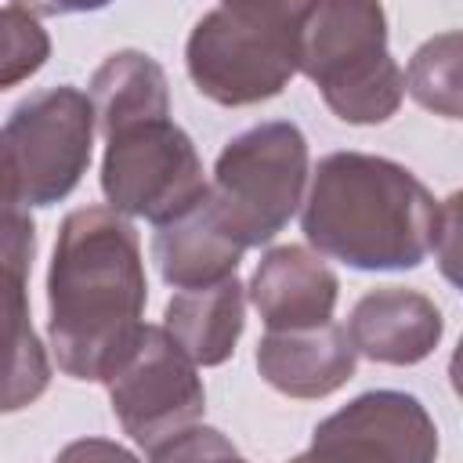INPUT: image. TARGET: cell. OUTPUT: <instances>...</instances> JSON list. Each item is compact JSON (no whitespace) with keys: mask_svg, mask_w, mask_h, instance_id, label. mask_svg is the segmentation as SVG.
Wrapping results in <instances>:
<instances>
[{"mask_svg":"<svg viewBox=\"0 0 463 463\" xmlns=\"http://www.w3.org/2000/svg\"><path fill=\"white\" fill-rule=\"evenodd\" d=\"M148 304L137 228L112 206L72 210L47 268V336L72 380H105Z\"/></svg>","mask_w":463,"mask_h":463,"instance_id":"cell-1","label":"cell"},{"mask_svg":"<svg viewBox=\"0 0 463 463\" xmlns=\"http://www.w3.org/2000/svg\"><path fill=\"white\" fill-rule=\"evenodd\" d=\"M300 203L304 239L358 271L420 268L445 217V203L409 166L369 152L322 156Z\"/></svg>","mask_w":463,"mask_h":463,"instance_id":"cell-2","label":"cell"},{"mask_svg":"<svg viewBox=\"0 0 463 463\" xmlns=\"http://www.w3.org/2000/svg\"><path fill=\"white\" fill-rule=\"evenodd\" d=\"M293 58L297 72L318 87L326 109L344 123H387L405 98L380 0H304L293 25Z\"/></svg>","mask_w":463,"mask_h":463,"instance_id":"cell-3","label":"cell"},{"mask_svg":"<svg viewBox=\"0 0 463 463\" xmlns=\"http://www.w3.org/2000/svg\"><path fill=\"white\" fill-rule=\"evenodd\" d=\"M300 4H221L206 11L184 43V69L195 90L224 109L282 94L297 76L293 25Z\"/></svg>","mask_w":463,"mask_h":463,"instance_id":"cell-4","label":"cell"},{"mask_svg":"<svg viewBox=\"0 0 463 463\" xmlns=\"http://www.w3.org/2000/svg\"><path fill=\"white\" fill-rule=\"evenodd\" d=\"M307 184V137L289 119H268L235 134L206 184V206L242 246L271 242L297 213Z\"/></svg>","mask_w":463,"mask_h":463,"instance_id":"cell-5","label":"cell"},{"mask_svg":"<svg viewBox=\"0 0 463 463\" xmlns=\"http://www.w3.org/2000/svg\"><path fill=\"white\" fill-rule=\"evenodd\" d=\"M101 192L123 217L166 224L188 213L206 195L195 141L170 116L137 119L105 134Z\"/></svg>","mask_w":463,"mask_h":463,"instance_id":"cell-6","label":"cell"},{"mask_svg":"<svg viewBox=\"0 0 463 463\" xmlns=\"http://www.w3.org/2000/svg\"><path fill=\"white\" fill-rule=\"evenodd\" d=\"M101 383L109 387V402L123 434H130L145 456H152L188 423H199L206 409L199 365L163 326L148 322L137 326Z\"/></svg>","mask_w":463,"mask_h":463,"instance_id":"cell-7","label":"cell"},{"mask_svg":"<svg viewBox=\"0 0 463 463\" xmlns=\"http://www.w3.org/2000/svg\"><path fill=\"white\" fill-rule=\"evenodd\" d=\"M7 145L22 206H54L90 166L94 109L90 98L69 83L29 94L0 127Z\"/></svg>","mask_w":463,"mask_h":463,"instance_id":"cell-8","label":"cell"},{"mask_svg":"<svg viewBox=\"0 0 463 463\" xmlns=\"http://www.w3.org/2000/svg\"><path fill=\"white\" fill-rule=\"evenodd\" d=\"M36 224L29 213H0V412L33 405L51 383V358L29 315V271Z\"/></svg>","mask_w":463,"mask_h":463,"instance_id":"cell-9","label":"cell"},{"mask_svg":"<svg viewBox=\"0 0 463 463\" xmlns=\"http://www.w3.org/2000/svg\"><path fill=\"white\" fill-rule=\"evenodd\" d=\"M304 456H376L427 463L438 456V427L416 394L365 391L315 427Z\"/></svg>","mask_w":463,"mask_h":463,"instance_id":"cell-10","label":"cell"},{"mask_svg":"<svg viewBox=\"0 0 463 463\" xmlns=\"http://www.w3.org/2000/svg\"><path fill=\"white\" fill-rule=\"evenodd\" d=\"M344 329L362 358L380 365H416L441 344L445 318L420 289L376 286L358 297Z\"/></svg>","mask_w":463,"mask_h":463,"instance_id":"cell-11","label":"cell"},{"mask_svg":"<svg viewBox=\"0 0 463 463\" xmlns=\"http://www.w3.org/2000/svg\"><path fill=\"white\" fill-rule=\"evenodd\" d=\"M253 358L264 383L286 398H326L340 391L358 365L347 329L333 318L304 329H268Z\"/></svg>","mask_w":463,"mask_h":463,"instance_id":"cell-12","label":"cell"},{"mask_svg":"<svg viewBox=\"0 0 463 463\" xmlns=\"http://www.w3.org/2000/svg\"><path fill=\"white\" fill-rule=\"evenodd\" d=\"M250 304L257 307L268 329H304L333 318L340 279L307 246H271L246 286Z\"/></svg>","mask_w":463,"mask_h":463,"instance_id":"cell-13","label":"cell"},{"mask_svg":"<svg viewBox=\"0 0 463 463\" xmlns=\"http://www.w3.org/2000/svg\"><path fill=\"white\" fill-rule=\"evenodd\" d=\"M246 322V286L228 275L210 286L177 289L166 300L163 329L181 344L195 365H221L232 358Z\"/></svg>","mask_w":463,"mask_h":463,"instance_id":"cell-14","label":"cell"},{"mask_svg":"<svg viewBox=\"0 0 463 463\" xmlns=\"http://www.w3.org/2000/svg\"><path fill=\"white\" fill-rule=\"evenodd\" d=\"M242 253L246 250L210 213L206 195L188 213L166 224H156V235H152V260L163 282L174 289L210 286V282L235 275Z\"/></svg>","mask_w":463,"mask_h":463,"instance_id":"cell-15","label":"cell"},{"mask_svg":"<svg viewBox=\"0 0 463 463\" xmlns=\"http://www.w3.org/2000/svg\"><path fill=\"white\" fill-rule=\"evenodd\" d=\"M90 109L94 127L112 134L127 123L170 116V83L163 65L145 51H112L90 76Z\"/></svg>","mask_w":463,"mask_h":463,"instance_id":"cell-16","label":"cell"},{"mask_svg":"<svg viewBox=\"0 0 463 463\" xmlns=\"http://www.w3.org/2000/svg\"><path fill=\"white\" fill-rule=\"evenodd\" d=\"M459 29L438 33L427 43L416 47V54L409 58L405 76V90L430 112L445 116V119H459Z\"/></svg>","mask_w":463,"mask_h":463,"instance_id":"cell-17","label":"cell"},{"mask_svg":"<svg viewBox=\"0 0 463 463\" xmlns=\"http://www.w3.org/2000/svg\"><path fill=\"white\" fill-rule=\"evenodd\" d=\"M51 58V36L40 18L18 4L0 7V90L36 76Z\"/></svg>","mask_w":463,"mask_h":463,"instance_id":"cell-18","label":"cell"},{"mask_svg":"<svg viewBox=\"0 0 463 463\" xmlns=\"http://www.w3.org/2000/svg\"><path fill=\"white\" fill-rule=\"evenodd\" d=\"M199 456H235V445H228L221 430L213 427L188 423L184 430H177L166 445L152 452V459H199Z\"/></svg>","mask_w":463,"mask_h":463,"instance_id":"cell-19","label":"cell"},{"mask_svg":"<svg viewBox=\"0 0 463 463\" xmlns=\"http://www.w3.org/2000/svg\"><path fill=\"white\" fill-rule=\"evenodd\" d=\"M18 7L33 11L36 18L43 14H80V11H101L109 7L112 0H14Z\"/></svg>","mask_w":463,"mask_h":463,"instance_id":"cell-20","label":"cell"},{"mask_svg":"<svg viewBox=\"0 0 463 463\" xmlns=\"http://www.w3.org/2000/svg\"><path fill=\"white\" fill-rule=\"evenodd\" d=\"M18 206H22L18 177H14V166H11L7 145H4V137H0V213H18Z\"/></svg>","mask_w":463,"mask_h":463,"instance_id":"cell-21","label":"cell"}]
</instances>
